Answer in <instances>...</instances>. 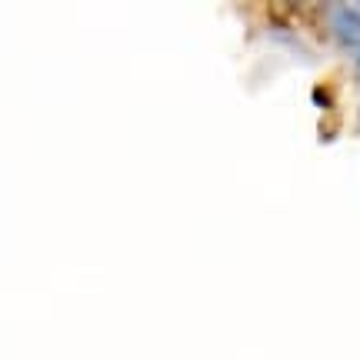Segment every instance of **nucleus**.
I'll return each mask as SVG.
<instances>
[{
    "instance_id": "obj_1",
    "label": "nucleus",
    "mask_w": 360,
    "mask_h": 360,
    "mask_svg": "<svg viewBox=\"0 0 360 360\" xmlns=\"http://www.w3.org/2000/svg\"><path fill=\"white\" fill-rule=\"evenodd\" d=\"M327 24H330V34L337 37L340 47H347L354 53L360 51V7H354V4L327 7Z\"/></svg>"
},
{
    "instance_id": "obj_2",
    "label": "nucleus",
    "mask_w": 360,
    "mask_h": 360,
    "mask_svg": "<svg viewBox=\"0 0 360 360\" xmlns=\"http://www.w3.org/2000/svg\"><path fill=\"white\" fill-rule=\"evenodd\" d=\"M357 67H360V51H357Z\"/></svg>"
}]
</instances>
